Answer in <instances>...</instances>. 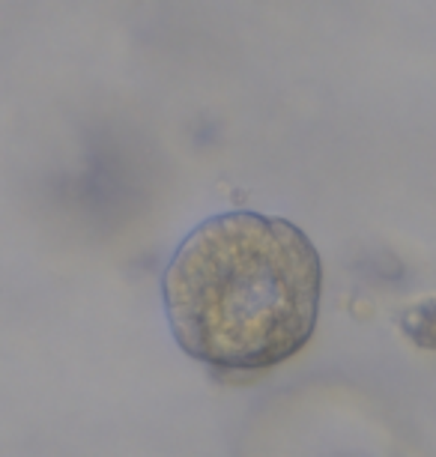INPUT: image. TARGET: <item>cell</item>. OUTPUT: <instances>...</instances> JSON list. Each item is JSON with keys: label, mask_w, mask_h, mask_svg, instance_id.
<instances>
[{"label": "cell", "mask_w": 436, "mask_h": 457, "mask_svg": "<svg viewBox=\"0 0 436 457\" xmlns=\"http://www.w3.org/2000/svg\"><path fill=\"white\" fill-rule=\"evenodd\" d=\"M323 266L296 224L225 212L185 237L161 293L177 344L218 370L276 368L311 341Z\"/></svg>", "instance_id": "obj_1"}, {"label": "cell", "mask_w": 436, "mask_h": 457, "mask_svg": "<svg viewBox=\"0 0 436 457\" xmlns=\"http://www.w3.org/2000/svg\"><path fill=\"white\" fill-rule=\"evenodd\" d=\"M400 329L415 347L422 350H436V299H424L409 305L400 314Z\"/></svg>", "instance_id": "obj_2"}]
</instances>
